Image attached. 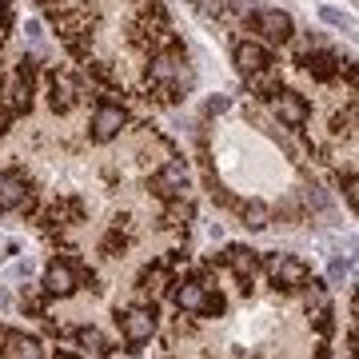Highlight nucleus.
<instances>
[{
	"label": "nucleus",
	"instance_id": "2f4dec72",
	"mask_svg": "<svg viewBox=\"0 0 359 359\" xmlns=\"http://www.w3.org/2000/svg\"><path fill=\"white\" fill-rule=\"evenodd\" d=\"M4 88H8V80H4V72H0V96H4Z\"/></svg>",
	"mask_w": 359,
	"mask_h": 359
},
{
	"label": "nucleus",
	"instance_id": "f257e3e1",
	"mask_svg": "<svg viewBox=\"0 0 359 359\" xmlns=\"http://www.w3.org/2000/svg\"><path fill=\"white\" fill-rule=\"evenodd\" d=\"M0 216H36V184L20 168L0 172Z\"/></svg>",
	"mask_w": 359,
	"mask_h": 359
},
{
	"label": "nucleus",
	"instance_id": "2eb2a0df",
	"mask_svg": "<svg viewBox=\"0 0 359 359\" xmlns=\"http://www.w3.org/2000/svg\"><path fill=\"white\" fill-rule=\"evenodd\" d=\"M224 259H228L231 271L240 276L244 292H252V280L264 271V259H259V252H252V248H228V256H224Z\"/></svg>",
	"mask_w": 359,
	"mask_h": 359
},
{
	"label": "nucleus",
	"instance_id": "72a5a7b5",
	"mask_svg": "<svg viewBox=\"0 0 359 359\" xmlns=\"http://www.w3.org/2000/svg\"><path fill=\"white\" fill-rule=\"evenodd\" d=\"M4 304H8V295H4V292H0V308H4Z\"/></svg>",
	"mask_w": 359,
	"mask_h": 359
},
{
	"label": "nucleus",
	"instance_id": "f03ea898",
	"mask_svg": "<svg viewBox=\"0 0 359 359\" xmlns=\"http://www.w3.org/2000/svg\"><path fill=\"white\" fill-rule=\"evenodd\" d=\"M44 96H48V108L56 116H68L80 104V96H84V84H80V76L72 68H48V76H44Z\"/></svg>",
	"mask_w": 359,
	"mask_h": 359
},
{
	"label": "nucleus",
	"instance_id": "4468645a",
	"mask_svg": "<svg viewBox=\"0 0 359 359\" xmlns=\"http://www.w3.org/2000/svg\"><path fill=\"white\" fill-rule=\"evenodd\" d=\"M244 84H248V92H252V96H259V100H271L276 92H283V72H280V65L271 60V65L256 68V72H248Z\"/></svg>",
	"mask_w": 359,
	"mask_h": 359
},
{
	"label": "nucleus",
	"instance_id": "39448f33",
	"mask_svg": "<svg viewBox=\"0 0 359 359\" xmlns=\"http://www.w3.org/2000/svg\"><path fill=\"white\" fill-rule=\"evenodd\" d=\"M148 188H152V196L160 200V204H164V200H176V196H188V164L172 156L164 168H156L152 172Z\"/></svg>",
	"mask_w": 359,
	"mask_h": 359
},
{
	"label": "nucleus",
	"instance_id": "c756f323",
	"mask_svg": "<svg viewBox=\"0 0 359 359\" xmlns=\"http://www.w3.org/2000/svg\"><path fill=\"white\" fill-rule=\"evenodd\" d=\"M25 36L28 40H40L44 32H40V20H25Z\"/></svg>",
	"mask_w": 359,
	"mask_h": 359
},
{
	"label": "nucleus",
	"instance_id": "7c9ffc66",
	"mask_svg": "<svg viewBox=\"0 0 359 359\" xmlns=\"http://www.w3.org/2000/svg\"><path fill=\"white\" fill-rule=\"evenodd\" d=\"M8 335H13L8 327H0V355H4V344H8Z\"/></svg>",
	"mask_w": 359,
	"mask_h": 359
},
{
	"label": "nucleus",
	"instance_id": "6e6552de",
	"mask_svg": "<svg viewBox=\"0 0 359 359\" xmlns=\"http://www.w3.org/2000/svg\"><path fill=\"white\" fill-rule=\"evenodd\" d=\"M84 200L80 196H56V204H48L44 212H36L40 219V228H48V231H60V228H72V224H80L84 219Z\"/></svg>",
	"mask_w": 359,
	"mask_h": 359
},
{
	"label": "nucleus",
	"instance_id": "412c9836",
	"mask_svg": "<svg viewBox=\"0 0 359 359\" xmlns=\"http://www.w3.org/2000/svg\"><path fill=\"white\" fill-rule=\"evenodd\" d=\"M164 287H172V268H168V264H156V268H148L140 276V292L144 295H152V299H156Z\"/></svg>",
	"mask_w": 359,
	"mask_h": 359
},
{
	"label": "nucleus",
	"instance_id": "9d476101",
	"mask_svg": "<svg viewBox=\"0 0 359 359\" xmlns=\"http://www.w3.org/2000/svg\"><path fill=\"white\" fill-rule=\"evenodd\" d=\"M268 276L276 280V287H304L311 280V268L299 256H268L264 259Z\"/></svg>",
	"mask_w": 359,
	"mask_h": 359
},
{
	"label": "nucleus",
	"instance_id": "bb28decb",
	"mask_svg": "<svg viewBox=\"0 0 359 359\" xmlns=\"http://www.w3.org/2000/svg\"><path fill=\"white\" fill-rule=\"evenodd\" d=\"M359 184H355V172H347V180H344V196H347V208L355 212V204H359Z\"/></svg>",
	"mask_w": 359,
	"mask_h": 359
},
{
	"label": "nucleus",
	"instance_id": "1a4fd4ad",
	"mask_svg": "<svg viewBox=\"0 0 359 359\" xmlns=\"http://www.w3.org/2000/svg\"><path fill=\"white\" fill-rule=\"evenodd\" d=\"M295 65H304V72H308L311 80H320V84H332V80H339V52H332V48H308V52H299L295 56Z\"/></svg>",
	"mask_w": 359,
	"mask_h": 359
},
{
	"label": "nucleus",
	"instance_id": "6ab92c4d",
	"mask_svg": "<svg viewBox=\"0 0 359 359\" xmlns=\"http://www.w3.org/2000/svg\"><path fill=\"white\" fill-rule=\"evenodd\" d=\"M188 219H192V200H188V196L164 200V216H160L164 228H188Z\"/></svg>",
	"mask_w": 359,
	"mask_h": 359
},
{
	"label": "nucleus",
	"instance_id": "473e14b6",
	"mask_svg": "<svg viewBox=\"0 0 359 359\" xmlns=\"http://www.w3.org/2000/svg\"><path fill=\"white\" fill-rule=\"evenodd\" d=\"M56 359H76V355H68V351H56Z\"/></svg>",
	"mask_w": 359,
	"mask_h": 359
},
{
	"label": "nucleus",
	"instance_id": "c85d7f7f",
	"mask_svg": "<svg viewBox=\"0 0 359 359\" xmlns=\"http://www.w3.org/2000/svg\"><path fill=\"white\" fill-rule=\"evenodd\" d=\"M13 108H8V104H0V136H4V132H8V128H13Z\"/></svg>",
	"mask_w": 359,
	"mask_h": 359
},
{
	"label": "nucleus",
	"instance_id": "dca6fc26",
	"mask_svg": "<svg viewBox=\"0 0 359 359\" xmlns=\"http://www.w3.org/2000/svg\"><path fill=\"white\" fill-rule=\"evenodd\" d=\"M4 359H44V347H40L36 335L13 332L8 335V344H4Z\"/></svg>",
	"mask_w": 359,
	"mask_h": 359
},
{
	"label": "nucleus",
	"instance_id": "a878e982",
	"mask_svg": "<svg viewBox=\"0 0 359 359\" xmlns=\"http://www.w3.org/2000/svg\"><path fill=\"white\" fill-rule=\"evenodd\" d=\"M351 276V259H332V268H327V280L332 283H344Z\"/></svg>",
	"mask_w": 359,
	"mask_h": 359
},
{
	"label": "nucleus",
	"instance_id": "393cba45",
	"mask_svg": "<svg viewBox=\"0 0 359 359\" xmlns=\"http://www.w3.org/2000/svg\"><path fill=\"white\" fill-rule=\"evenodd\" d=\"M200 316H224V295L216 292V287H208V295H204V308H200Z\"/></svg>",
	"mask_w": 359,
	"mask_h": 359
},
{
	"label": "nucleus",
	"instance_id": "7ed1b4c3",
	"mask_svg": "<svg viewBox=\"0 0 359 359\" xmlns=\"http://www.w3.org/2000/svg\"><path fill=\"white\" fill-rule=\"evenodd\" d=\"M120 327H124V339H128L132 351H136V347H144L156 335V327H160L156 304H136V308H124V311H120Z\"/></svg>",
	"mask_w": 359,
	"mask_h": 359
},
{
	"label": "nucleus",
	"instance_id": "20e7f679",
	"mask_svg": "<svg viewBox=\"0 0 359 359\" xmlns=\"http://www.w3.org/2000/svg\"><path fill=\"white\" fill-rule=\"evenodd\" d=\"M248 28H252L256 36L271 40V44H287V40L295 36L292 16L283 13V8H256V13H248Z\"/></svg>",
	"mask_w": 359,
	"mask_h": 359
},
{
	"label": "nucleus",
	"instance_id": "ddd939ff",
	"mask_svg": "<svg viewBox=\"0 0 359 359\" xmlns=\"http://www.w3.org/2000/svg\"><path fill=\"white\" fill-rule=\"evenodd\" d=\"M48 295H56V299H65V295H72L80 287L76 283V271H72V264L68 259H52L48 271H44V283H40Z\"/></svg>",
	"mask_w": 359,
	"mask_h": 359
},
{
	"label": "nucleus",
	"instance_id": "cd10ccee",
	"mask_svg": "<svg viewBox=\"0 0 359 359\" xmlns=\"http://www.w3.org/2000/svg\"><path fill=\"white\" fill-rule=\"evenodd\" d=\"M204 112H208V116H219V112H228V96H212V100L204 104Z\"/></svg>",
	"mask_w": 359,
	"mask_h": 359
},
{
	"label": "nucleus",
	"instance_id": "9b49d317",
	"mask_svg": "<svg viewBox=\"0 0 359 359\" xmlns=\"http://www.w3.org/2000/svg\"><path fill=\"white\" fill-rule=\"evenodd\" d=\"M271 108H276V120H280L283 128H304L311 120V108H308V100L299 96V92H276L271 96Z\"/></svg>",
	"mask_w": 359,
	"mask_h": 359
},
{
	"label": "nucleus",
	"instance_id": "b1692460",
	"mask_svg": "<svg viewBox=\"0 0 359 359\" xmlns=\"http://www.w3.org/2000/svg\"><path fill=\"white\" fill-rule=\"evenodd\" d=\"M320 20H323V25H332V28H347V32L355 28V25H351V16H344L339 8H332V4H320Z\"/></svg>",
	"mask_w": 359,
	"mask_h": 359
},
{
	"label": "nucleus",
	"instance_id": "0eeeda50",
	"mask_svg": "<svg viewBox=\"0 0 359 359\" xmlns=\"http://www.w3.org/2000/svg\"><path fill=\"white\" fill-rule=\"evenodd\" d=\"M124 124H128V112H124L116 100L104 96V100L96 104V112H92V140L96 144H112L116 136L124 132Z\"/></svg>",
	"mask_w": 359,
	"mask_h": 359
},
{
	"label": "nucleus",
	"instance_id": "f704fd0d",
	"mask_svg": "<svg viewBox=\"0 0 359 359\" xmlns=\"http://www.w3.org/2000/svg\"><path fill=\"white\" fill-rule=\"evenodd\" d=\"M0 4H8V0H0Z\"/></svg>",
	"mask_w": 359,
	"mask_h": 359
},
{
	"label": "nucleus",
	"instance_id": "f8f14e48",
	"mask_svg": "<svg viewBox=\"0 0 359 359\" xmlns=\"http://www.w3.org/2000/svg\"><path fill=\"white\" fill-rule=\"evenodd\" d=\"M231 60H236V68H240V76H248V72H256V68L271 65V52H268V44H264V40H236Z\"/></svg>",
	"mask_w": 359,
	"mask_h": 359
},
{
	"label": "nucleus",
	"instance_id": "a211bd4d",
	"mask_svg": "<svg viewBox=\"0 0 359 359\" xmlns=\"http://www.w3.org/2000/svg\"><path fill=\"white\" fill-rule=\"evenodd\" d=\"M240 208V219H244V228H252V231H264V228H271V212L264 200H244V204H236Z\"/></svg>",
	"mask_w": 359,
	"mask_h": 359
},
{
	"label": "nucleus",
	"instance_id": "423d86ee",
	"mask_svg": "<svg viewBox=\"0 0 359 359\" xmlns=\"http://www.w3.org/2000/svg\"><path fill=\"white\" fill-rule=\"evenodd\" d=\"M32 96H36V60L25 56L13 72V84H8V108L16 116H28L32 112Z\"/></svg>",
	"mask_w": 359,
	"mask_h": 359
},
{
	"label": "nucleus",
	"instance_id": "f3484780",
	"mask_svg": "<svg viewBox=\"0 0 359 359\" xmlns=\"http://www.w3.org/2000/svg\"><path fill=\"white\" fill-rule=\"evenodd\" d=\"M176 287V308L180 311H196L200 316V308H204V295H208V287L200 280H184V283H172Z\"/></svg>",
	"mask_w": 359,
	"mask_h": 359
},
{
	"label": "nucleus",
	"instance_id": "aec40b11",
	"mask_svg": "<svg viewBox=\"0 0 359 359\" xmlns=\"http://www.w3.org/2000/svg\"><path fill=\"white\" fill-rule=\"evenodd\" d=\"M48 299H52V295L44 292L40 283H25V292H20V311H28V316L44 320V316H48Z\"/></svg>",
	"mask_w": 359,
	"mask_h": 359
},
{
	"label": "nucleus",
	"instance_id": "5701e85b",
	"mask_svg": "<svg viewBox=\"0 0 359 359\" xmlns=\"http://www.w3.org/2000/svg\"><path fill=\"white\" fill-rule=\"evenodd\" d=\"M304 304H308V311H311V316L327 308V287H323V283L316 280V276H311V280L304 283Z\"/></svg>",
	"mask_w": 359,
	"mask_h": 359
},
{
	"label": "nucleus",
	"instance_id": "4be33fe9",
	"mask_svg": "<svg viewBox=\"0 0 359 359\" xmlns=\"http://www.w3.org/2000/svg\"><path fill=\"white\" fill-rule=\"evenodd\" d=\"M76 344L88 351V355H112V344L100 327H76Z\"/></svg>",
	"mask_w": 359,
	"mask_h": 359
}]
</instances>
